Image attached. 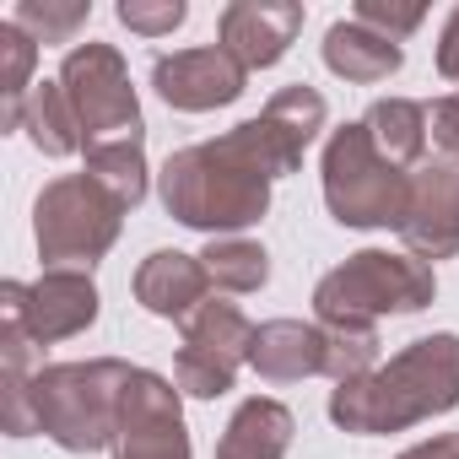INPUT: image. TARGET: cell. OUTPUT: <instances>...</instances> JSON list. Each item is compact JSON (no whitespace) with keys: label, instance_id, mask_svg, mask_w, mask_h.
I'll use <instances>...</instances> for the list:
<instances>
[{"label":"cell","instance_id":"cell-1","mask_svg":"<svg viewBox=\"0 0 459 459\" xmlns=\"http://www.w3.org/2000/svg\"><path fill=\"white\" fill-rule=\"evenodd\" d=\"M298 157L271 135L265 119H244L216 141L184 146L162 162V205L173 221L211 238H238L271 211V184L292 173Z\"/></svg>","mask_w":459,"mask_h":459},{"label":"cell","instance_id":"cell-2","mask_svg":"<svg viewBox=\"0 0 459 459\" xmlns=\"http://www.w3.org/2000/svg\"><path fill=\"white\" fill-rule=\"evenodd\" d=\"M459 405V335L437 330L378 362L373 373L330 389V421L341 432H405Z\"/></svg>","mask_w":459,"mask_h":459},{"label":"cell","instance_id":"cell-3","mask_svg":"<svg viewBox=\"0 0 459 459\" xmlns=\"http://www.w3.org/2000/svg\"><path fill=\"white\" fill-rule=\"evenodd\" d=\"M130 378H135V368L119 362V357L39 368L33 384H28L39 432L55 437V443L71 448V454H98V448H108V443H114V427H119V405H125Z\"/></svg>","mask_w":459,"mask_h":459},{"label":"cell","instance_id":"cell-4","mask_svg":"<svg viewBox=\"0 0 459 459\" xmlns=\"http://www.w3.org/2000/svg\"><path fill=\"white\" fill-rule=\"evenodd\" d=\"M437 298V276L416 255L394 249H362L314 287L319 325H378L384 314H421Z\"/></svg>","mask_w":459,"mask_h":459},{"label":"cell","instance_id":"cell-5","mask_svg":"<svg viewBox=\"0 0 459 459\" xmlns=\"http://www.w3.org/2000/svg\"><path fill=\"white\" fill-rule=\"evenodd\" d=\"M319 173H325V205L341 227H400L411 200V173L373 146L362 119L341 125L325 141Z\"/></svg>","mask_w":459,"mask_h":459},{"label":"cell","instance_id":"cell-6","mask_svg":"<svg viewBox=\"0 0 459 459\" xmlns=\"http://www.w3.org/2000/svg\"><path fill=\"white\" fill-rule=\"evenodd\" d=\"M125 211L130 205L119 195H108L92 173H65V178L44 184L33 200L39 255L49 260V271H82V265L103 260L119 238Z\"/></svg>","mask_w":459,"mask_h":459},{"label":"cell","instance_id":"cell-7","mask_svg":"<svg viewBox=\"0 0 459 459\" xmlns=\"http://www.w3.org/2000/svg\"><path fill=\"white\" fill-rule=\"evenodd\" d=\"M60 87L82 119V135L87 146L92 141H141L146 125H141V103H135V87H130V71L119 60V49L108 44H82L65 55L60 65Z\"/></svg>","mask_w":459,"mask_h":459},{"label":"cell","instance_id":"cell-8","mask_svg":"<svg viewBox=\"0 0 459 459\" xmlns=\"http://www.w3.org/2000/svg\"><path fill=\"white\" fill-rule=\"evenodd\" d=\"M0 319L22 325L33 346H55L98 325V287L87 271H44L39 281H6Z\"/></svg>","mask_w":459,"mask_h":459},{"label":"cell","instance_id":"cell-9","mask_svg":"<svg viewBox=\"0 0 459 459\" xmlns=\"http://www.w3.org/2000/svg\"><path fill=\"white\" fill-rule=\"evenodd\" d=\"M108 448H114V459H189V432H184L178 389L162 373L135 368Z\"/></svg>","mask_w":459,"mask_h":459},{"label":"cell","instance_id":"cell-10","mask_svg":"<svg viewBox=\"0 0 459 459\" xmlns=\"http://www.w3.org/2000/svg\"><path fill=\"white\" fill-rule=\"evenodd\" d=\"M400 238H405V255H416L427 265L459 255V162L454 157H432L411 173Z\"/></svg>","mask_w":459,"mask_h":459},{"label":"cell","instance_id":"cell-11","mask_svg":"<svg viewBox=\"0 0 459 459\" xmlns=\"http://www.w3.org/2000/svg\"><path fill=\"white\" fill-rule=\"evenodd\" d=\"M152 87L168 108L178 114H211V108H227L238 103L244 87H249V71L227 55L221 44H205V49H173V55H157L152 60Z\"/></svg>","mask_w":459,"mask_h":459},{"label":"cell","instance_id":"cell-12","mask_svg":"<svg viewBox=\"0 0 459 459\" xmlns=\"http://www.w3.org/2000/svg\"><path fill=\"white\" fill-rule=\"evenodd\" d=\"M303 33L298 0H233L216 17V39L244 71H271Z\"/></svg>","mask_w":459,"mask_h":459},{"label":"cell","instance_id":"cell-13","mask_svg":"<svg viewBox=\"0 0 459 459\" xmlns=\"http://www.w3.org/2000/svg\"><path fill=\"white\" fill-rule=\"evenodd\" d=\"M135 303L157 319H178L189 325L205 303H211V276L200 265V255H178V249H157L141 260L135 271Z\"/></svg>","mask_w":459,"mask_h":459},{"label":"cell","instance_id":"cell-14","mask_svg":"<svg viewBox=\"0 0 459 459\" xmlns=\"http://www.w3.org/2000/svg\"><path fill=\"white\" fill-rule=\"evenodd\" d=\"M325 325H303V319H271L255 330L249 346V368L265 384H303L314 373H325Z\"/></svg>","mask_w":459,"mask_h":459},{"label":"cell","instance_id":"cell-15","mask_svg":"<svg viewBox=\"0 0 459 459\" xmlns=\"http://www.w3.org/2000/svg\"><path fill=\"white\" fill-rule=\"evenodd\" d=\"M292 432H298L292 411H287L281 400L255 394V400H244V405L233 411V421L221 427L216 459H287Z\"/></svg>","mask_w":459,"mask_h":459},{"label":"cell","instance_id":"cell-16","mask_svg":"<svg viewBox=\"0 0 459 459\" xmlns=\"http://www.w3.org/2000/svg\"><path fill=\"white\" fill-rule=\"evenodd\" d=\"M325 65H330L341 82L378 87V82H389V76L405 65V49H400L394 39L362 28L357 17H346V22H335V28L325 33Z\"/></svg>","mask_w":459,"mask_h":459},{"label":"cell","instance_id":"cell-17","mask_svg":"<svg viewBox=\"0 0 459 459\" xmlns=\"http://www.w3.org/2000/svg\"><path fill=\"white\" fill-rule=\"evenodd\" d=\"M362 125H368V135H373V146L394 162V168H421L427 162V103H416V98H378L368 114H362Z\"/></svg>","mask_w":459,"mask_h":459},{"label":"cell","instance_id":"cell-18","mask_svg":"<svg viewBox=\"0 0 459 459\" xmlns=\"http://www.w3.org/2000/svg\"><path fill=\"white\" fill-rule=\"evenodd\" d=\"M22 130L28 141L44 152V157H71V152H87V135H82V119L65 98L60 82H39L22 103Z\"/></svg>","mask_w":459,"mask_h":459},{"label":"cell","instance_id":"cell-19","mask_svg":"<svg viewBox=\"0 0 459 459\" xmlns=\"http://www.w3.org/2000/svg\"><path fill=\"white\" fill-rule=\"evenodd\" d=\"M184 346L211 351V357H221V362L244 368V362H249V346H255V325L244 319V308L216 303V298H211V303L184 325Z\"/></svg>","mask_w":459,"mask_h":459},{"label":"cell","instance_id":"cell-20","mask_svg":"<svg viewBox=\"0 0 459 459\" xmlns=\"http://www.w3.org/2000/svg\"><path fill=\"white\" fill-rule=\"evenodd\" d=\"M200 265H205L211 287H221V292H260L271 281V255L255 238H211Z\"/></svg>","mask_w":459,"mask_h":459},{"label":"cell","instance_id":"cell-21","mask_svg":"<svg viewBox=\"0 0 459 459\" xmlns=\"http://www.w3.org/2000/svg\"><path fill=\"white\" fill-rule=\"evenodd\" d=\"M325 114H330V108H325V98H319L308 82H292V87L271 92V103L260 108V119H265V125H271V130H276V135H281L292 152H298V157H303V152L319 141V130H325Z\"/></svg>","mask_w":459,"mask_h":459},{"label":"cell","instance_id":"cell-22","mask_svg":"<svg viewBox=\"0 0 459 459\" xmlns=\"http://www.w3.org/2000/svg\"><path fill=\"white\" fill-rule=\"evenodd\" d=\"M87 168L108 195H119L125 205H141L146 200V146L141 141H92L87 152Z\"/></svg>","mask_w":459,"mask_h":459},{"label":"cell","instance_id":"cell-23","mask_svg":"<svg viewBox=\"0 0 459 459\" xmlns=\"http://www.w3.org/2000/svg\"><path fill=\"white\" fill-rule=\"evenodd\" d=\"M33 60H39V44L6 17V22H0V92H6V114H0V125H6V130H22V103L39 87L33 82Z\"/></svg>","mask_w":459,"mask_h":459},{"label":"cell","instance_id":"cell-24","mask_svg":"<svg viewBox=\"0 0 459 459\" xmlns=\"http://www.w3.org/2000/svg\"><path fill=\"white\" fill-rule=\"evenodd\" d=\"M325 373L335 384H351L378 368V330L368 325H325Z\"/></svg>","mask_w":459,"mask_h":459},{"label":"cell","instance_id":"cell-25","mask_svg":"<svg viewBox=\"0 0 459 459\" xmlns=\"http://www.w3.org/2000/svg\"><path fill=\"white\" fill-rule=\"evenodd\" d=\"M87 17H92L87 0H65V6H55V0H22V6L12 12V22L33 44H71L87 28Z\"/></svg>","mask_w":459,"mask_h":459},{"label":"cell","instance_id":"cell-26","mask_svg":"<svg viewBox=\"0 0 459 459\" xmlns=\"http://www.w3.org/2000/svg\"><path fill=\"white\" fill-rule=\"evenodd\" d=\"M233 378H238V368H233V362H221V357H211V351L178 346V357H173V384H178L184 394H195V400H216V394H227V389H233Z\"/></svg>","mask_w":459,"mask_h":459},{"label":"cell","instance_id":"cell-27","mask_svg":"<svg viewBox=\"0 0 459 459\" xmlns=\"http://www.w3.org/2000/svg\"><path fill=\"white\" fill-rule=\"evenodd\" d=\"M189 6L184 0H119V22L141 39H168L173 28H184Z\"/></svg>","mask_w":459,"mask_h":459},{"label":"cell","instance_id":"cell-28","mask_svg":"<svg viewBox=\"0 0 459 459\" xmlns=\"http://www.w3.org/2000/svg\"><path fill=\"white\" fill-rule=\"evenodd\" d=\"M362 28L384 33V39H411L421 22H427V6H394V0H357V12H351Z\"/></svg>","mask_w":459,"mask_h":459},{"label":"cell","instance_id":"cell-29","mask_svg":"<svg viewBox=\"0 0 459 459\" xmlns=\"http://www.w3.org/2000/svg\"><path fill=\"white\" fill-rule=\"evenodd\" d=\"M427 135L437 141L443 157L459 162V92H448V98H437V103L427 108Z\"/></svg>","mask_w":459,"mask_h":459},{"label":"cell","instance_id":"cell-30","mask_svg":"<svg viewBox=\"0 0 459 459\" xmlns=\"http://www.w3.org/2000/svg\"><path fill=\"white\" fill-rule=\"evenodd\" d=\"M437 76L443 82H459V6L448 12V22L437 33Z\"/></svg>","mask_w":459,"mask_h":459},{"label":"cell","instance_id":"cell-31","mask_svg":"<svg viewBox=\"0 0 459 459\" xmlns=\"http://www.w3.org/2000/svg\"><path fill=\"white\" fill-rule=\"evenodd\" d=\"M394 459H459V432H437V437H427V443H416Z\"/></svg>","mask_w":459,"mask_h":459}]
</instances>
